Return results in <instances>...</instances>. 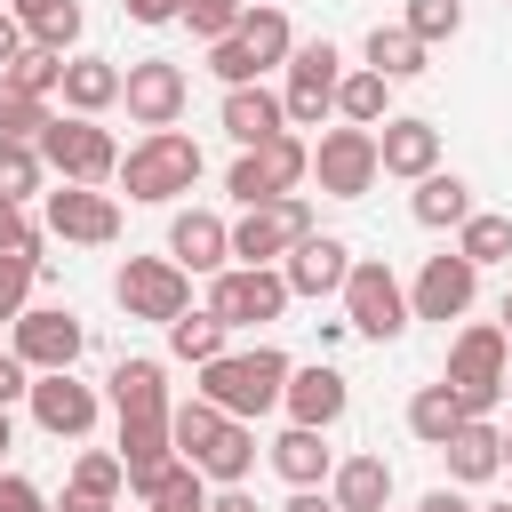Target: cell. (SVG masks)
<instances>
[{
	"instance_id": "6da1fadb",
	"label": "cell",
	"mask_w": 512,
	"mask_h": 512,
	"mask_svg": "<svg viewBox=\"0 0 512 512\" xmlns=\"http://www.w3.org/2000/svg\"><path fill=\"white\" fill-rule=\"evenodd\" d=\"M200 400H216L224 416L256 424L264 408H280V400H288V352H280V344H256V352H216V360L200 368Z\"/></svg>"
},
{
	"instance_id": "7a4b0ae2",
	"label": "cell",
	"mask_w": 512,
	"mask_h": 512,
	"mask_svg": "<svg viewBox=\"0 0 512 512\" xmlns=\"http://www.w3.org/2000/svg\"><path fill=\"white\" fill-rule=\"evenodd\" d=\"M304 176H312V144H304L296 128H280V136H264V144H248V152L232 160L224 192H232L240 208H256V200H280V192H296Z\"/></svg>"
},
{
	"instance_id": "3957f363",
	"label": "cell",
	"mask_w": 512,
	"mask_h": 512,
	"mask_svg": "<svg viewBox=\"0 0 512 512\" xmlns=\"http://www.w3.org/2000/svg\"><path fill=\"white\" fill-rule=\"evenodd\" d=\"M120 184H128V200H176V192L200 184V144L176 136V128H152V136L120 160Z\"/></svg>"
},
{
	"instance_id": "277c9868",
	"label": "cell",
	"mask_w": 512,
	"mask_h": 512,
	"mask_svg": "<svg viewBox=\"0 0 512 512\" xmlns=\"http://www.w3.org/2000/svg\"><path fill=\"white\" fill-rule=\"evenodd\" d=\"M40 160L64 176V184H104V176H120V144L88 120V112H64V120H48L40 136Z\"/></svg>"
},
{
	"instance_id": "5b68a950",
	"label": "cell",
	"mask_w": 512,
	"mask_h": 512,
	"mask_svg": "<svg viewBox=\"0 0 512 512\" xmlns=\"http://www.w3.org/2000/svg\"><path fill=\"white\" fill-rule=\"evenodd\" d=\"M504 352H512V336H504V320L496 328H464L456 344H448V384H456V400H464V416H488L496 400H504Z\"/></svg>"
},
{
	"instance_id": "8992f818",
	"label": "cell",
	"mask_w": 512,
	"mask_h": 512,
	"mask_svg": "<svg viewBox=\"0 0 512 512\" xmlns=\"http://www.w3.org/2000/svg\"><path fill=\"white\" fill-rule=\"evenodd\" d=\"M112 296H120L128 320H160L168 328L176 312H192V272L176 256H128L120 280H112Z\"/></svg>"
},
{
	"instance_id": "52a82bcc",
	"label": "cell",
	"mask_w": 512,
	"mask_h": 512,
	"mask_svg": "<svg viewBox=\"0 0 512 512\" xmlns=\"http://www.w3.org/2000/svg\"><path fill=\"white\" fill-rule=\"evenodd\" d=\"M344 320H352L368 344H392V336L408 328V288L392 280L384 256H360V264H352V280H344Z\"/></svg>"
},
{
	"instance_id": "ba28073f",
	"label": "cell",
	"mask_w": 512,
	"mask_h": 512,
	"mask_svg": "<svg viewBox=\"0 0 512 512\" xmlns=\"http://www.w3.org/2000/svg\"><path fill=\"white\" fill-rule=\"evenodd\" d=\"M336 88H344V56H336V40H304V48L288 56V88H280L288 128H320V120L336 112Z\"/></svg>"
},
{
	"instance_id": "9c48e42d",
	"label": "cell",
	"mask_w": 512,
	"mask_h": 512,
	"mask_svg": "<svg viewBox=\"0 0 512 512\" xmlns=\"http://www.w3.org/2000/svg\"><path fill=\"white\" fill-rule=\"evenodd\" d=\"M312 176H320V192L328 200H360L376 176H384V152H376V128H328L320 144H312Z\"/></svg>"
},
{
	"instance_id": "30bf717a",
	"label": "cell",
	"mask_w": 512,
	"mask_h": 512,
	"mask_svg": "<svg viewBox=\"0 0 512 512\" xmlns=\"http://www.w3.org/2000/svg\"><path fill=\"white\" fill-rule=\"evenodd\" d=\"M288 272H272V264H240V272H216V288H208V312L224 320V328H264V320H280L288 312Z\"/></svg>"
},
{
	"instance_id": "8fae6325",
	"label": "cell",
	"mask_w": 512,
	"mask_h": 512,
	"mask_svg": "<svg viewBox=\"0 0 512 512\" xmlns=\"http://www.w3.org/2000/svg\"><path fill=\"white\" fill-rule=\"evenodd\" d=\"M304 232H312V208H304L296 192H280V200H256V208L232 224V256H240V264H272V256H288Z\"/></svg>"
},
{
	"instance_id": "7c38bea8",
	"label": "cell",
	"mask_w": 512,
	"mask_h": 512,
	"mask_svg": "<svg viewBox=\"0 0 512 512\" xmlns=\"http://www.w3.org/2000/svg\"><path fill=\"white\" fill-rule=\"evenodd\" d=\"M8 328H16V360H32V376H40V368H72V360L88 352V328H80V312H64V304L16 312Z\"/></svg>"
},
{
	"instance_id": "4fadbf2b",
	"label": "cell",
	"mask_w": 512,
	"mask_h": 512,
	"mask_svg": "<svg viewBox=\"0 0 512 512\" xmlns=\"http://www.w3.org/2000/svg\"><path fill=\"white\" fill-rule=\"evenodd\" d=\"M184 64H168V56H144V64H128V80H120V104H128V120L136 128H176V112H184Z\"/></svg>"
},
{
	"instance_id": "5bb4252c",
	"label": "cell",
	"mask_w": 512,
	"mask_h": 512,
	"mask_svg": "<svg viewBox=\"0 0 512 512\" xmlns=\"http://www.w3.org/2000/svg\"><path fill=\"white\" fill-rule=\"evenodd\" d=\"M48 232L80 240V248H104V240H120V200L96 192V184H56L48 192Z\"/></svg>"
},
{
	"instance_id": "9a60e30c",
	"label": "cell",
	"mask_w": 512,
	"mask_h": 512,
	"mask_svg": "<svg viewBox=\"0 0 512 512\" xmlns=\"http://www.w3.org/2000/svg\"><path fill=\"white\" fill-rule=\"evenodd\" d=\"M472 296H480V264L456 248V256H432V264L416 272L408 312H416V320H464V312H472Z\"/></svg>"
},
{
	"instance_id": "2e32d148",
	"label": "cell",
	"mask_w": 512,
	"mask_h": 512,
	"mask_svg": "<svg viewBox=\"0 0 512 512\" xmlns=\"http://www.w3.org/2000/svg\"><path fill=\"white\" fill-rule=\"evenodd\" d=\"M120 464H128V488L136 496H152L184 456H176V432H168V416H120Z\"/></svg>"
},
{
	"instance_id": "e0dca14e",
	"label": "cell",
	"mask_w": 512,
	"mask_h": 512,
	"mask_svg": "<svg viewBox=\"0 0 512 512\" xmlns=\"http://www.w3.org/2000/svg\"><path fill=\"white\" fill-rule=\"evenodd\" d=\"M32 416H40V432L80 440V432L96 424V392H88L72 368H40V376H32Z\"/></svg>"
},
{
	"instance_id": "ac0fdd59",
	"label": "cell",
	"mask_w": 512,
	"mask_h": 512,
	"mask_svg": "<svg viewBox=\"0 0 512 512\" xmlns=\"http://www.w3.org/2000/svg\"><path fill=\"white\" fill-rule=\"evenodd\" d=\"M288 288L296 296H344V280H352V248L336 240V232H304L296 248H288Z\"/></svg>"
},
{
	"instance_id": "d6986e66",
	"label": "cell",
	"mask_w": 512,
	"mask_h": 512,
	"mask_svg": "<svg viewBox=\"0 0 512 512\" xmlns=\"http://www.w3.org/2000/svg\"><path fill=\"white\" fill-rule=\"evenodd\" d=\"M376 152H384V176H432L440 168V128L432 120H416V112H400V120H384L376 128Z\"/></svg>"
},
{
	"instance_id": "ffe728a7",
	"label": "cell",
	"mask_w": 512,
	"mask_h": 512,
	"mask_svg": "<svg viewBox=\"0 0 512 512\" xmlns=\"http://www.w3.org/2000/svg\"><path fill=\"white\" fill-rule=\"evenodd\" d=\"M168 256H176L184 272H224V256H232V224H224L216 208H184V216L168 224Z\"/></svg>"
},
{
	"instance_id": "44dd1931",
	"label": "cell",
	"mask_w": 512,
	"mask_h": 512,
	"mask_svg": "<svg viewBox=\"0 0 512 512\" xmlns=\"http://www.w3.org/2000/svg\"><path fill=\"white\" fill-rule=\"evenodd\" d=\"M440 456H448V480H464V488H472V480H496V472H504V432H496L488 416H464V424L440 440Z\"/></svg>"
},
{
	"instance_id": "7402d4cb",
	"label": "cell",
	"mask_w": 512,
	"mask_h": 512,
	"mask_svg": "<svg viewBox=\"0 0 512 512\" xmlns=\"http://www.w3.org/2000/svg\"><path fill=\"white\" fill-rule=\"evenodd\" d=\"M288 128V104L264 88V80H248V88H224V136L248 152V144H264V136H280Z\"/></svg>"
},
{
	"instance_id": "603a6c76",
	"label": "cell",
	"mask_w": 512,
	"mask_h": 512,
	"mask_svg": "<svg viewBox=\"0 0 512 512\" xmlns=\"http://www.w3.org/2000/svg\"><path fill=\"white\" fill-rule=\"evenodd\" d=\"M344 408H352V392H344V376H336L328 360L288 368V416H296V424H320V432H328Z\"/></svg>"
},
{
	"instance_id": "cb8c5ba5",
	"label": "cell",
	"mask_w": 512,
	"mask_h": 512,
	"mask_svg": "<svg viewBox=\"0 0 512 512\" xmlns=\"http://www.w3.org/2000/svg\"><path fill=\"white\" fill-rule=\"evenodd\" d=\"M272 472H280L288 488H320V480L336 472V448L320 440V424H288V432L272 440Z\"/></svg>"
},
{
	"instance_id": "d4e9b609",
	"label": "cell",
	"mask_w": 512,
	"mask_h": 512,
	"mask_svg": "<svg viewBox=\"0 0 512 512\" xmlns=\"http://www.w3.org/2000/svg\"><path fill=\"white\" fill-rule=\"evenodd\" d=\"M328 496H336L344 512H384V504H392V464H384V456H344V464L328 472Z\"/></svg>"
},
{
	"instance_id": "484cf974",
	"label": "cell",
	"mask_w": 512,
	"mask_h": 512,
	"mask_svg": "<svg viewBox=\"0 0 512 512\" xmlns=\"http://www.w3.org/2000/svg\"><path fill=\"white\" fill-rule=\"evenodd\" d=\"M120 80H128V72H120L112 56H72V64H64V104L96 120L104 104H120Z\"/></svg>"
},
{
	"instance_id": "4316f807",
	"label": "cell",
	"mask_w": 512,
	"mask_h": 512,
	"mask_svg": "<svg viewBox=\"0 0 512 512\" xmlns=\"http://www.w3.org/2000/svg\"><path fill=\"white\" fill-rule=\"evenodd\" d=\"M416 224H432V232H448V224H464L472 216V184L464 176H448V168H432V176H416Z\"/></svg>"
},
{
	"instance_id": "83f0119b",
	"label": "cell",
	"mask_w": 512,
	"mask_h": 512,
	"mask_svg": "<svg viewBox=\"0 0 512 512\" xmlns=\"http://www.w3.org/2000/svg\"><path fill=\"white\" fill-rule=\"evenodd\" d=\"M112 408H120V416H168V376H160V360H120V368H112Z\"/></svg>"
},
{
	"instance_id": "f1b7e54d",
	"label": "cell",
	"mask_w": 512,
	"mask_h": 512,
	"mask_svg": "<svg viewBox=\"0 0 512 512\" xmlns=\"http://www.w3.org/2000/svg\"><path fill=\"white\" fill-rule=\"evenodd\" d=\"M456 424H464V400H456V384H448V376H440V384H424V392L408 400V432H416L424 448H440Z\"/></svg>"
},
{
	"instance_id": "f546056e",
	"label": "cell",
	"mask_w": 512,
	"mask_h": 512,
	"mask_svg": "<svg viewBox=\"0 0 512 512\" xmlns=\"http://www.w3.org/2000/svg\"><path fill=\"white\" fill-rule=\"evenodd\" d=\"M368 72H384V80H416V72H424V40H416L408 24H376V32H368Z\"/></svg>"
},
{
	"instance_id": "4dcf8cb0",
	"label": "cell",
	"mask_w": 512,
	"mask_h": 512,
	"mask_svg": "<svg viewBox=\"0 0 512 512\" xmlns=\"http://www.w3.org/2000/svg\"><path fill=\"white\" fill-rule=\"evenodd\" d=\"M224 424H232V416H224L216 400H200V392H192L184 408H168V432H176V456H192V464H200V456L216 448V432H224Z\"/></svg>"
},
{
	"instance_id": "1f68e13d",
	"label": "cell",
	"mask_w": 512,
	"mask_h": 512,
	"mask_svg": "<svg viewBox=\"0 0 512 512\" xmlns=\"http://www.w3.org/2000/svg\"><path fill=\"white\" fill-rule=\"evenodd\" d=\"M248 464H256V424H240V416H232V424L216 432V448L200 456V472H208L216 488H240V480H248Z\"/></svg>"
},
{
	"instance_id": "d6a6232c",
	"label": "cell",
	"mask_w": 512,
	"mask_h": 512,
	"mask_svg": "<svg viewBox=\"0 0 512 512\" xmlns=\"http://www.w3.org/2000/svg\"><path fill=\"white\" fill-rule=\"evenodd\" d=\"M16 16H24V32H32V48H72L80 40V0H16Z\"/></svg>"
},
{
	"instance_id": "836d02e7",
	"label": "cell",
	"mask_w": 512,
	"mask_h": 512,
	"mask_svg": "<svg viewBox=\"0 0 512 512\" xmlns=\"http://www.w3.org/2000/svg\"><path fill=\"white\" fill-rule=\"evenodd\" d=\"M224 336H232V328H224L216 312H176V320H168V352L192 360V368H208V360L224 352Z\"/></svg>"
},
{
	"instance_id": "e575fe53",
	"label": "cell",
	"mask_w": 512,
	"mask_h": 512,
	"mask_svg": "<svg viewBox=\"0 0 512 512\" xmlns=\"http://www.w3.org/2000/svg\"><path fill=\"white\" fill-rule=\"evenodd\" d=\"M384 96H392V80H384V72H344L336 112H344L352 128H384V120H392V112H384Z\"/></svg>"
},
{
	"instance_id": "d590c367",
	"label": "cell",
	"mask_w": 512,
	"mask_h": 512,
	"mask_svg": "<svg viewBox=\"0 0 512 512\" xmlns=\"http://www.w3.org/2000/svg\"><path fill=\"white\" fill-rule=\"evenodd\" d=\"M40 176H48L40 144H32V136H0V200H24V192H40Z\"/></svg>"
},
{
	"instance_id": "8d00e7d4",
	"label": "cell",
	"mask_w": 512,
	"mask_h": 512,
	"mask_svg": "<svg viewBox=\"0 0 512 512\" xmlns=\"http://www.w3.org/2000/svg\"><path fill=\"white\" fill-rule=\"evenodd\" d=\"M240 40L256 48V64H288V56H296V32H288L280 8H248V16H240Z\"/></svg>"
},
{
	"instance_id": "74e56055",
	"label": "cell",
	"mask_w": 512,
	"mask_h": 512,
	"mask_svg": "<svg viewBox=\"0 0 512 512\" xmlns=\"http://www.w3.org/2000/svg\"><path fill=\"white\" fill-rule=\"evenodd\" d=\"M456 248H464L472 264H504V256H512V216H480V208H472V216L456 224Z\"/></svg>"
},
{
	"instance_id": "f35d334b",
	"label": "cell",
	"mask_w": 512,
	"mask_h": 512,
	"mask_svg": "<svg viewBox=\"0 0 512 512\" xmlns=\"http://www.w3.org/2000/svg\"><path fill=\"white\" fill-rule=\"evenodd\" d=\"M56 112H48V96H32V88H16L8 72H0V136H40Z\"/></svg>"
},
{
	"instance_id": "ab89813d",
	"label": "cell",
	"mask_w": 512,
	"mask_h": 512,
	"mask_svg": "<svg viewBox=\"0 0 512 512\" xmlns=\"http://www.w3.org/2000/svg\"><path fill=\"white\" fill-rule=\"evenodd\" d=\"M144 504H152V512H208V472L184 456V464H176V472H168V480H160Z\"/></svg>"
},
{
	"instance_id": "60d3db41",
	"label": "cell",
	"mask_w": 512,
	"mask_h": 512,
	"mask_svg": "<svg viewBox=\"0 0 512 512\" xmlns=\"http://www.w3.org/2000/svg\"><path fill=\"white\" fill-rule=\"evenodd\" d=\"M400 24H408L424 48H432V40H456V32H464V0H408Z\"/></svg>"
},
{
	"instance_id": "b9f144b4",
	"label": "cell",
	"mask_w": 512,
	"mask_h": 512,
	"mask_svg": "<svg viewBox=\"0 0 512 512\" xmlns=\"http://www.w3.org/2000/svg\"><path fill=\"white\" fill-rule=\"evenodd\" d=\"M208 72H216L224 88H248V80H256L264 64H256V48H248L240 32H224V40H208Z\"/></svg>"
},
{
	"instance_id": "7bdbcfd3",
	"label": "cell",
	"mask_w": 512,
	"mask_h": 512,
	"mask_svg": "<svg viewBox=\"0 0 512 512\" xmlns=\"http://www.w3.org/2000/svg\"><path fill=\"white\" fill-rule=\"evenodd\" d=\"M8 80L32 88V96H48V88H64V56H56V48H24V56L8 64Z\"/></svg>"
},
{
	"instance_id": "ee69618b",
	"label": "cell",
	"mask_w": 512,
	"mask_h": 512,
	"mask_svg": "<svg viewBox=\"0 0 512 512\" xmlns=\"http://www.w3.org/2000/svg\"><path fill=\"white\" fill-rule=\"evenodd\" d=\"M240 16H248V0H184V24H192L200 40H224V32H240Z\"/></svg>"
},
{
	"instance_id": "f6af8a7d",
	"label": "cell",
	"mask_w": 512,
	"mask_h": 512,
	"mask_svg": "<svg viewBox=\"0 0 512 512\" xmlns=\"http://www.w3.org/2000/svg\"><path fill=\"white\" fill-rule=\"evenodd\" d=\"M72 488H96V496H120V488H128V464H120V456H104V448H88V456L72 464Z\"/></svg>"
},
{
	"instance_id": "bcb514c9",
	"label": "cell",
	"mask_w": 512,
	"mask_h": 512,
	"mask_svg": "<svg viewBox=\"0 0 512 512\" xmlns=\"http://www.w3.org/2000/svg\"><path fill=\"white\" fill-rule=\"evenodd\" d=\"M0 256H32L40 264V224L24 216V200H0Z\"/></svg>"
},
{
	"instance_id": "7dc6e473",
	"label": "cell",
	"mask_w": 512,
	"mask_h": 512,
	"mask_svg": "<svg viewBox=\"0 0 512 512\" xmlns=\"http://www.w3.org/2000/svg\"><path fill=\"white\" fill-rule=\"evenodd\" d=\"M32 272H40L32 256H0V320H16V312H24V288H32Z\"/></svg>"
},
{
	"instance_id": "c3c4849f",
	"label": "cell",
	"mask_w": 512,
	"mask_h": 512,
	"mask_svg": "<svg viewBox=\"0 0 512 512\" xmlns=\"http://www.w3.org/2000/svg\"><path fill=\"white\" fill-rule=\"evenodd\" d=\"M8 400H32V360H16V352H0V408Z\"/></svg>"
},
{
	"instance_id": "681fc988",
	"label": "cell",
	"mask_w": 512,
	"mask_h": 512,
	"mask_svg": "<svg viewBox=\"0 0 512 512\" xmlns=\"http://www.w3.org/2000/svg\"><path fill=\"white\" fill-rule=\"evenodd\" d=\"M24 40H32V32H24V16H16V8H0V72L24 56Z\"/></svg>"
},
{
	"instance_id": "f907efd6",
	"label": "cell",
	"mask_w": 512,
	"mask_h": 512,
	"mask_svg": "<svg viewBox=\"0 0 512 512\" xmlns=\"http://www.w3.org/2000/svg\"><path fill=\"white\" fill-rule=\"evenodd\" d=\"M136 24H168V16H184V0H120Z\"/></svg>"
},
{
	"instance_id": "816d5d0a",
	"label": "cell",
	"mask_w": 512,
	"mask_h": 512,
	"mask_svg": "<svg viewBox=\"0 0 512 512\" xmlns=\"http://www.w3.org/2000/svg\"><path fill=\"white\" fill-rule=\"evenodd\" d=\"M280 512H344V504H336V496H328V488H296V496H288V504H280Z\"/></svg>"
},
{
	"instance_id": "f5cc1de1",
	"label": "cell",
	"mask_w": 512,
	"mask_h": 512,
	"mask_svg": "<svg viewBox=\"0 0 512 512\" xmlns=\"http://www.w3.org/2000/svg\"><path fill=\"white\" fill-rule=\"evenodd\" d=\"M56 512H112V496H96V488H64Z\"/></svg>"
},
{
	"instance_id": "db71d44e",
	"label": "cell",
	"mask_w": 512,
	"mask_h": 512,
	"mask_svg": "<svg viewBox=\"0 0 512 512\" xmlns=\"http://www.w3.org/2000/svg\"><path fill=\"white\" fill-rule=\"evenodd\" d=\"M208 512H264V504H256L248 488H216V496H208Z\"/></svg>"
},
{
	"instance_id": "11a10c76",
	"label": "cell",
	"mask_w": 512,
	"mask_h": 512,
	"mask_svg": "<svg viewBox=\"0 0 512 512\" xmlns=\"http://www.w3.org/2000/svg\"><path fill=\"white\" fill-rule=\"evenodd\" d=\"M416 512H472V504H464V496H456V488H432V496H424V504H416Z\"/></svg>"
},
{
	"instance_id": "9f6ffc18",
	"label": "cell",
	"mask_w": 512,
	"mask_h": 512,
	"mask_svg": "<svg viewBox=\"0 0 512 512\" xmlns=\"http://www.w3.org/2000/svg\"><path fill=\"white\" fill-rule=\"evenodd\" d=\"M24 512H56V504H48V496H32V504H24Z\"/></svg>"
},
{
	"instance_id": "6f0895ef",
	"label": "cell",
	"mask_w": 512,
	"mask_h": 512,
	"mask_svg": "<svg viewBox=\"0 0 512 512\" xmlns=\"http://www.w3.org/2000/svg\"><path fill=\"white\" fill-rule=\"evenodd\" d=\"M504 336H512V288H504Z\"/></svg>"
},
{
	"instance_id": "680465c9",
	"label": "cell",
	"mask_w": 512,
	"mask_h": 512,
	"mask_svg": "<svg viewBox=\"0 0 512 512\" xmlns=\"http://www.w3.org/2000/svg\"><path fill=\"white\" fill-rule=\"evenodd\" d=\"M0 448H8V408H0Z\"/></svg>"
},
{
	"instance_id": "91938a15",
	"label": "cell",
	"mask_w": 512,
	"mask_h": 512,
	"mask_svg": "<svg viewBox=\"0 0 512 512\" xmlns=\"http://www.w3.org/2000/svg\"><path fill=\"white\" fill-rule=\"evenodd\" d=\"M504 464H512V432H504Z\"/></svg>"
},
{
	"instance_id": "94428289",
	"label": "cell",
	"mask_w": 512,
	"mask_h": 512,
	"mask_svg": "<svg viewBox=\"0 0 512 512\" xmlns=\"http://www.w3.org/2000/svg\"><path fill=\"white\" fill-rule=\"evenodd\" d=\"M488 512H512V504H488Z\"/></svg>"
}]
</instances>
